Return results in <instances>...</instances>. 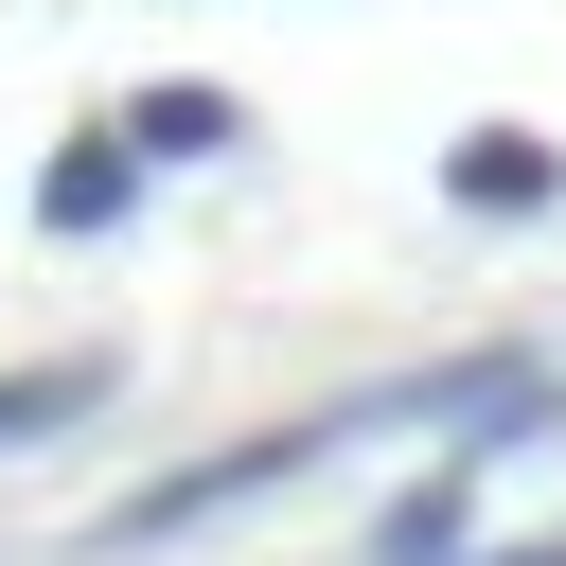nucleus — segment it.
<instances>
[{"label": "nucleus", "mask_w": 566, "mask_h": 566, "mask_svg": "<svg viewBox=\"0 0 566 566\" xmlns=\"http://www.w3.org/2000/svg\"><path fill=\"white\" fill-rule=\"evenodd\" d=\"M548 177H566V159H548L531 124H478V142L442 159V195H460V212H548Z\"/></svg>", "instance_id": "f257e3e1"}, {"label": "nucleus", "mask_w": 566, "mask_h": 566, "mask_svg": "<svg viewBox=\"0 0 566 566\" xmlns=\"http://www.w3.org/2000/svg\"><path fill=\"white\" fill-rule=\"evenodd\" d=\"M124 195H142V142H124V124H88V142L35 177V230H106Z\"/></svg>", "instance_id": "f03ea898"}, {"label": "nucleus", "mask_w": 566, "mask_h": 566, "mask_svg": "<svg viewBox=\"0 0 566 566\" xmlns=\"http://www.w3.org/2000/svg\"><path fill=\"white\" fill-rule=\"evenodd\" d=\"M106 407V354H35V371H0V442H53V424H88Z\"/></svg>", "instance_id": "7ed1b4c3"}, {"label": "nucleus", "mask_w": 566, "mask_h": 566, "mask_svg": "<svg viewBox=\"0 0 566 566\" xmlns=\"http://www.w3.org/2000/svg\"><path fill=\"white\" fill-rule=\"evenodd\" d=\"M124 142H142V159H212V142H230V88H142Z\"/></svg>", "instance_id": "20e7f679"}, {"label": "nucleus", "mask_w": 566, "mask_h": 566, "mask_svg": "<svg viewBox=\"0 0 566 566\" xmlns=\"http://www.w3.org/2000/svg\"><path fill=\"white\" fill-rule=\"evenodd\" d=\"M495 566H566V548H495Z\"/></svg>", "instance_id": "39448f33"}]
</instances>
